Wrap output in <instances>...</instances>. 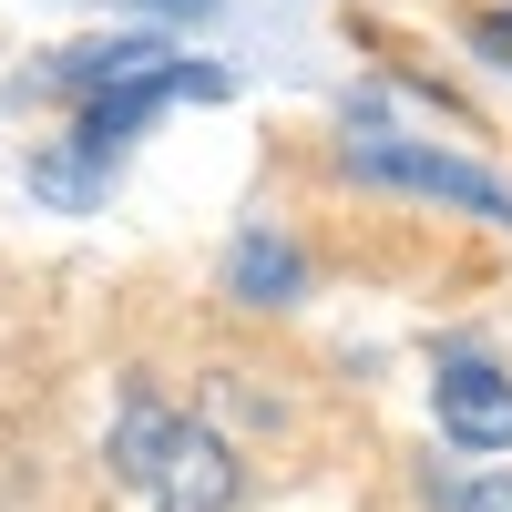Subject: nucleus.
I'll return each instance as SVG.
<instances>
[{"mask_svg":"<svg viewBox=\"0 0 512 512\" xmlns=\"http://www.w3.org/2000/svg\"><path fill=\"white\" fill-rule=\"evenodd\" d=\"M113 472L144 482L154 512H226V502H236V461H226V441L195 431V420H164V410H134V420H123Z\"/></svg>","mask_w":512,"mask_h":512,"instance_id":"1","label":"nucleus"},{"mask_svg":"<svg viewBox=\"0 0 512 512\" xmlns=\"http://www.w3.org/2000/svg\"><path fill=\"white\" fill-rule=\"evenodd\" d=\"M482 41H492V52L512 62V11H482Z\"/></svg>","mask_w":512,"mask_h":512,"instance_id":"6","label":"nucleus"},{"mask_svg":"<svg viewBox=\"0 0 512 512\" xmlns=\"http://www.w3.org/2000/svg\"><path fill=\"white\" fill-rule=\"evenodd\" d=\"M431 410H441V431L461 451H512V379L492 359H451L431 379Z\"/></svg>","mask_w":512,"mask_h":512,"instance_id":"3","label":"nucleus"},{"mask_svg":"<svg viewBox=\"0 0 512 512\" xmlns=\"http://www.w3.org/2000/svg\"><path fill=\"white\" fill-rule=\"evenodd\" d=\"M226 287L246 297V308H287V297L308 287V256H297L287 236H246V246L226 256Z\"/></svg>","mask_w":512,"mask_h":512,"instance_id":"4","label":"nucleus"},{"mask_svg":"<svg viewBox=\"0 0 512 512\" xmlns=\"http://www.w3.org/2000/svg\"><path fill=\"white\" fill-rule=\"evenodd\" d=\"M461 512H512V492H502V482H472V492H461Z\"/></svg>","mask_w":512,"mask_h":512,"instance_id":"5","label":"nucleus"},{"mask_svg":"<svg viewBox=\"0 0 512 512\" xmlns=\"http://www.w3.org/2000/svg\"><path fill=\"white\" fill-rule=\"evenodd\" d=\"M349 175L400 185V195H431V205H461V216H482V226H512V185L482 175V164H461V154H441V144L369 134V144H349Z\"/></svg>","mask_w":512,"mask_h":512,"instance_id":"2","label":"nucleus"}]
</instances>
